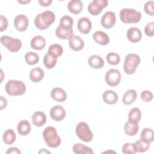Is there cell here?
<instances>
[{
  "instance_id": "43",
  "label": "cell",
  "mask_w": 154,
  "mask_h": 154,
  "mask_svg": "<svg viewBox=\"0 0 154 154\" xmlns=\"http://www.w3.org/2000/svg\"><path fill=\"white\" fill-rule=\"evenodd\" d=\"M5 153L7 154H11V153H15V154H20L22 152L21 151L17 148V147H12L9 148L6 152Z\"/></svg>"
},
{
  "instance_id": "3",
  "label": "cell",
  "mask_w": 154,
  "mask_h": 154,
  "mask_svg": "<svg viewBox=\"0 0 154 154\" xmlns=\"http://www.w3.org/2000/svg\"><path fill=\"white\" fill-rule=\"evenodd\" d=\"M120 17L123 23H135L140 21L141 13L134 8H123L120 11Z\"/></svg>"
},
{
  "instance_id": "34",
  "label": "cell",
  "mask_w": 154,
  "mask_h": 154,
  "mask_svg": "<svg viewBox=\"0 0 154 154\" xmlns=\"http://www.w3.org/2000/svg\"><path fill=\"white\" fill-rule=\"evenodd\" d=\"M134 150L136 153L144 152H146L150 147V144L147 143L142 141L141 139L136 141L134 143Z\"/></svg>"
},
{
  "instance_id": "42",
  "label": "cell",
  "mask_w": 154,
  "mask_h": 154,
  "mask_svg": "<svg viewBox=\"0 0 154 154\" xmlns=\"http://www.w3.org/2000/svg\"><path fill=\"white\" fill-rule=\"evenodd\" d=\"M8 23L7 17L3 15H0V31H3L7 29Z\"/></svg>"
},
{
  "instance_id": "35",
  "label": "cell",
  "mask_w": 154,
  "mask_h": 154,
  "mask_svg": "<svg viewBox=\"0 0 154 154\" xmlns=\"http://www.w3.org/2000/svg\"><path fill=\"white\" fill-rule=\"evenodd\" d=\"M73 24V20L72 17L68 15L62 16L60 20V26L66 28H72Z\"/></svg>"
},
{
  "instance_id": "40",
  "label": "cell",
  "mask_w": 154,
  "mask_h": 154,
  "mask_svg": "<svg viewBox=\"0 0 154 154\" xmlns=\"http://www.w3.org/2000/svg\"><path fill=\"white\" fill-rule=\"evenodd\" d=\"M144 32L147 36L153 37L154 35V22H150L146 24L144 27Z\"/></svg>"
},
{
  "instance_id": "31",
  "label": "cell",
  "mask_w": 154,
  "mask_h": 154,
  "mask_svg": "<svg viewBox=\"0 0 154 154\" xmlns=\"http://www.w3.org/2000/svg\"><path fill=\"white\" fill-rule=\"evenodd\" d=\"M139 131L138 124L132 123L129 122H126L124 125V131L128 136H134L137 134Z\"/></svg>"
},
{
  "instance_id": "18",
  "label": "cell",
  "mask_w": 154,
  "mask_h": 154,
  "mask_svg": "<svg viewBox=\"0 0 154 154\" xmlns=\"http://www.w3.org/2000/svg\"><path fill=\"white\" fill-rule=\"evenodd\" d=\"M31 121L35 126L42 127L46 122V116L42 111H36L32 114Z\"/></svg>"
},
{
  "instance_id": "46",
  "label": "cell",
  "mask_w": 154,
  "mask_h": 154,
  "mask_svg": "<svg viewBox=\"0 0 154 154\" xmlns=\"http://www.w3.org/2000/svg\"><path fill=\"white\" fill-rule=\"evenodd\" d=\"M38 153H51V152H49V151H48V150H46L45 149H42L39 152H38Z\"/></svg>"
},
{
  "instance_id": "19",
  "label": "cell",
  "mask_w": 154,
  "mask_h": 154,
  "mask_svg": "<svg viewBox=\"0 0 154 154\" xmlns=\"http://www.w3.org/2000/svg\"><path fill=\"white\" fill-rule=\"evenodd\" d=\"M88 63L91 67L94 69H101L105 64L103 59L97 55H91L88 59Z\"/></svg>"
},
{
  "instance_id": "6",
  "label": "cell",
  "mask_w": 154,
  "mask_h": 154,
  "mask_svg": "<svg viewBox=\"0 0 154 154\" xmlns=\"http://www.w3.org/2000/svg\"><path fill=\"white\" fill-rule=\"evenodd\" d=\"M75 132L76 135L84 142L88 143L93 140V134L88 125L84 122H81L78 123L76 126Z\"/></svg>"
},
{
  "instance_id": "45",
  "label": "cell",
  "mask_w": 154,
  "mask_h": 154,
  "mask_svg": "<svg viewBox=\"0 0 154 154\" xmlns=\"http://www.w3.org/2000/svg\"><path fill=\"white\" fill-rule=\"evenodd\" d=\"M1 109H3L4 108H6L7 105V100L6 98L2 96H1Z\"/></svg>"
},
{
  "instance_id": "12",
  "label": "cell",
  "mask_w": 154,
  "mask_h": 154,
  "mask_svg": "<svg viewBox=\"0 0 154 154\" xmlns=\"http://www.w3.org/2000/svg\"><path fill=\"white\" fill-rule=\"evenodd\" d=\"M49 115L53 120L60 122L65 118L66 112L62 106L55 105L51 108Z\"/></svg>"
},
{
  "instance_id": "33",
  "label": "cell",
  "mask_w": 154,
  "mask_h": 154,
  "mask_svg": "<svg viewBox=\"0 0 154 154\" xmlns=\"http://www.w3.org/2000/svg\"><path fill=\"white\" fill-rule=\"evenodd\" d=\"M25 60L29 65L36 64L40 60L38 55L34 52H28L25 55Z\"/></svg>"
},
{
  "instance_id": "44",
  "label": "cell",
  "mask_w": 154,
  "mask_h": 154,
  "mask_svg": "<svg viewBox=\"0 0 154 154\" xmlns=\"http://www.w3.org/2000/svg\"><path fill=\"white\" fill-rule=\"evenodd\" d=\"M38 2L41 6L48 7L51 5L52 1V0H38Z\"/></svg>"
},
{
  "instance_id": "16",
  "label": "cell",
  "mask_w": 154,
  "mask_h": 154,
  "mask_svg": "<svg viewBox=\"0 0 154 154\" xmlns=\"http://www.w3.org/2000/svg\"><path fill=\"white\" fill-rule=\"evenodd\" d=\"M51 98L56 102H64L67 99V93L65 90L60 87H55L51 91Z\"/></svg>"
},
{
  "instance_id": "41",
  "label": "cell",
  "mask_w": 154,
  "mask_h": 154,
  "mask_svg": "<svg viewBox=\"0 0 154 154\" xmlns=\"http://www.w3.org/2000/svg\"><path fill=\"white\" fill-rule=\"evenodd\" d=\"M153 96L152 93L149 90H144L142 91L140 96L141 99L145 102H150L153 99Z\"/></svg>"
},
{
  "instance_id": "25",
  "label": "cell",
  "mask_w": 154,
  "mask_h": 154,
  "mask_svg": "<svg viewBox=\"0 0 154 154\" xmlns=\"http://www.w3.org/2000/svg\"><path fill=\"white\" fill-rule=\"evenodd\" d=\"M31 129V126L30 123L26 120H20L17 126V130L18 133L22 136L28 135Z\"/></svg>"
},
{
  "instance_id": "32",
  "label": "cell",
  "mask_w": 154,
  "mask_h": 154,
  "mask_svg": "<svg viewBox=\"0 0 154 154\" xmlns=\"http://www.w3.org/2000/svg\"><path fill=\"white\" fill-rule=\"evenodd\" d=\"M16 138V135L14 131L11 129L6 130L2 135L3 141L7 145L13 144Z\"/></svg>"
},
{
  "instance_id": "14",
  "label": "cell",
  "mask_w": 154,
  "mask_h": 154,
  "mask_svg": "<svg viewBox=\"0 0 154 154\" xmlns=\"http://www.w3.org/2000/svg\"><path fill=\"white\" fill-rule=\"evenodd\" d=\"M77 26L81 33L83 34H87L90 32L91 29L92 24L88 18L82 17L78 20Z\"/></svg>"
},
{
  "instance_id": "10",
  "label": "cell",
  "mask_w": 154,
  "mask_h": 154,
  "mask_svg": "<svg viewBox=\"0 0 154 154\" xmlns=\"http://www.w3.org/2000/svg\"><path fill=\"white\" fill-rule=\"evenodd\" d=\"M116 14L113 11H111L105 12L100 19L101 25L106 29L113 27L116 23Z\"/></svg>"
},
{
  "instance_id": "30",
  "label": "cell",
  "mask_w": 154,
  "mask_h": 154,
  "mask_svg": "<svg viewBox=\"0 0 154 154\" xmlns=\"http://www.w3.org/2000/svg\"><path fill=\"white\" fill-rule=\"evenodd\" d=\"M73 152L76 154H93V150L83 144L76 143L73 146Z\"/></svg>"
},
{
  "instance_id": "9",
  "label": "cell",
  "mask_w": 154,
  "mask_h": 154,
  "mask_svg": "<svg viewBox=\"0 0 154 154\" xmlns=\"http://www.w3.org/2000/svg\"><path fill=\"white\" fill-rule=\"evenodd\" d=\"M107 0H93L88 5V11L93 16L99 15L103 9L107 7Z\"/></svg>"
},
{
  "instance_id": "20",
  "label": "cell",
  "mask_w": 154,
  "mask_h": 154,
  "mask_svg": "<svg viewBox=\"0 0 154 154\" xmlns=\"http://www.w3.org/2000/svg\"><path fill=\"white\" fill-rule=\"evenodd\" d=\"M102 98L105 103L109 105H113L117 102L119 97L117 93L113 90H108L104 91L102 94Z\"/></svg>"
},
{
  "instance_id": "26",
  "label": "cell",
  "mask_w": 154,
  "mask_h": 154,
  "mask_svg": "<svg viewBox=\"0 0 154 154\" xmlns=\"http://www.w3.org/2000/svg\"><path fill=\"white\" fill-rule=\"evenodd\" d=\"M137 93L136 90L134 89H130L127 90L123 94L122 97L123 103L125 105H128L132 104L137 99Z\"/></svg>"
},
{
  "instance_id": "39",
  "label": "cell",
  "mask_w": 154,
  "mask_h": 154,
  "mask_svg": "<svg viewBox=\"0 0 154 154\" xmlns=\"http://www.w3.org/2000/svg\"><path fill=\"white\" fill-rule=\"evenodd\" d=\"M153 5L154 1H149L146 2L144 6V9L145 12L150 15L153 16L154 15V10H153Z\"/></svg>"
},
{
  "instance_id": "27",
  "label": "cell",
  "mask_w": 154,
  "mask_h": 154,
  "mask_svg": "<svg viewBox=\"0 0 154 154\" xmlns=\"http://www.w3.org/2000/svg\"><path fill=\"white\" fill-rule=\"evenodd\" d=\"M141 118V110L137 107L132 108L128 113V122L134 123L138 124Z\"/></svg>"
},
{
  "instance_id": "36",
  "label": "cell",
  "mask_w": 154,
  "mask_h": 154,
  "mask_svg": "<svg viewBox=\"0 0 154 154\" xmlns=\"http://www.w3.org/2000/svg\"><path fill=\"white\" fill-rule=\"evenodd\" d=\"M106 59L108 64L115 66L119 64L120 61V57L119 54L115 52H109L106 56Z\"/></svg>"
},
{
  "instance_id": "23",
  "label": "cell",
  "mask_w": 154,
  "mask_h": 154,
  "mask_svg": "<svg viewBox=\"0 0 154 154\" xmlns=\"http://www.w3.org/2000/svg\"><path fill=\"white\" fill-rule=\"evenodd\" d=\"M73 31L72 28H66L60 26V25L56 28L55 35L59 38L66 40L69 39L73 34Z\"/></svg>"
},
{
  "instance_id": "1",
  "label": "cell",
  "mask_w": 154,
  "mask_h": 154,
  "mask_svg": "<svg viewBox=\"0 0 154 154\" xmlns=\"http://www.w3.org/2000/svg\"><path fill=\"white\" fill-rule=\"evenodd\" d=\"M55 14L52 11L46 10L35 16L34 25L37 29L45 30L55 22Z\"/></svg>"
},
{
  "instance_id": "13",
  "label": "cell",
  "mask_w": 154,
  "mask_h": 154,
  "mask_svg": "<svg viewBox=\"0 0 154 154\" xmlns=\"http://www.w3.org/2000/svg\"><path fill=\"white\" fill-rule=\"evenodd\" d=\"M69 45L71 49L75 51H79L84 48L85 43L80 36L73 35L69 39Z\"/></svg>"
},
{
  "instance_id": "17",
  "label": "cell",
  "mask_w": 154,
  "mask_h": 154,
  "mask_svg": "<svg viewBox=\"0 0 154 154\" xmlns=\"http://www.w3.org/2000/svg\"><path fill=\"white\" fill-rule=\"evenodd\" d=\"M93 38L97 44L102 46L108 45L109 43L108 35L102 31H96L93 34Z\"/></svg>"
},
{
  "instance_id": "15",
  "label": "cell",
  "mask_w": 154,
  "mask_h": 154,
  "mask_svg": "<svg viewBox=\"0 0 154 154\" xmlns=\"http://www.w3.org/2000/svg\"><path fill=\"white\" fill-rule=\"evenodd\" d=\"M126 36L129 41L132 43H137L141 40L142 33L141 30L137 27H131L128 29Z\"/></svg>"
},
{
  "instance_id": "22",
  "label": "cell",
  "mask_w": 154,
  "mask_h": 154,
  "mask_svg": "<svg viewBox=\"0 0 154 154\" xmlns=\"http://www.w3.org/2000/svg\"><path fill=\"white\" fill-rule=\"evenodd\" d=\"M30 45L31 47L35 50H42L46 46V40L42 35H36L31 39Z\"/></svg>"
},
{
  "instance_id": "37",
  "label": "cell",
  "mask_w": 154,
  "mask_h": 154,
  "mask_svg": "<svg viewBox=\"0 0 154 154\" xmlns=\"http://www.w3.org/2000/svg\"><path fill=\"white\" fill-rule=\"evenodd\" d=\"M48 52L52 54L57 57H60L63 52V47L59 44H52L49 47Z\"/></svg>"
},
{
  "instance_id": "5",
  "label": "cell",
  "mask_w": 154,
  "mask_h": 154,
  "mask_svg": "<svg viewBox=\"0 0 154 154\" xmlns=\"http://www.w3.org/2000/svg\"><path fill=\"white\" fill-rule=\"evenodd\" d=\"M141 58L136 54H129L125 58L123 63V70L128 75H132L137 70V66L140 64Z\"/></svg>"
},
{
  "instance_id": "4",
  "label": "cell",
  "mask_w": 154,
  "mask_h": 154,
  "mask_svg": "<svg viewBox=\"0 0 154 154\" xmlns=\"http://www.w3.org/2000/svg\"><path fill=\"white\" fill-rule=\"evenodd\" d=\"M5 90L10 96H20L25 93L26 86L21 81L11 79L6 83Z\"/></svg>"
},
{
  "instance_id": "38",
  "label": "cell",
  "mask_w": 154,
  "mask_h": 154,
  "mask_svg": "<svg viewBox=\"0 0 154 154\" xmlns=\"http://www.w3.org/2000/svg\"><path fill=\"white\" fill-rule=\"evenodd\" d=\"M122 152L123 153H125V154L136 153L134 150V143H125L122 146Z\"/></svg>"
},
{
  "instance_id": "28",
  "label": "cell",
  "mask_w": 154,
  "mask_h": 154,
  "mask_svg": "<svg viewBox=\"0 0 154 154\" xmlns=\"http://www.w3.org/2000/svg\"><path fill=\"white\" fill-rule=\"evenodd\" d=\"M140 139L145 143L150 144L154 140L153 130L149 128H144L141 132Z\"/></svg>"
},
{
  "instance_id": "29",
  "label": "cell",
  "mask_w": 154,
  "mask_h": 154,
  "mask_svg": "<svg viewBox=\"0 0 154 154\" xmlns=\"http://www.w3.org/2000/svg\"><path fill=\"white\" fill-rule=\"evenodd\" d=\"M57 57L52 54L48 52L43 58V64L45 67L48 69H51L55 67L57 64Z\"/></svg>"
},
{
  "instance_id": "7",
  "label": "cell",
  "mask_w": 154,
  "mask_h": 154,
  "mask_svg": "<svg viewBox=\"0 0 154 154\" xmlns=\"http://www.w3.org/2000/svg\"><path fill=\"white\" fill-rule=\"evenodd\" d=\"M1 43L11 52H18L22 47V42L20 40L8 35L1 36Z\"/></svg>"
},
{
  "instance_id": "47",
  "label": "cell",
  "mask_w": 154,
  "mask_h": 154,
  "mask_svg": "<svg viewBox=\"0 0 154 154\" xmlns=\"http://www.w3.org/2000/svg\"><path fill=\"white\" fill-rule=\"evenodd\" d=\"M31 1H17L18 2L20 3V4H26L27 3H29Z\"/></svg>"
},
{
  "instance_id": "24",
  "label": "cell",
  "mask_w": 154,
  "mask_h": 154,
  "mask_svg": "<svg viewBox=\"0 0 154 154\" xmlns=\"http://www.w3.org/2000/svg\"><path fill=\"white\" fill-rule=\"evenodd\" d=\"M43 70L38 67L32 69L29 72V79L34 82H38L42 81L44 77Z\"/></svg>"
},
{
  "instance_id": "8",
  "label": "cell",
  "mask_w": 154,
  "mask_h": 154,
  "mask_svg": "<svg viewBox=\"0 0 154 154\" xmlns=\"http://www.w3.org/2000/svg\"><path fill=\"white\" fill-rule=\"evenodd\" d=\"M105 81L111 87L118 85L121 81V73L120 71L116 69L108 70L105 75Z\"/></svg>"
},
{
  "instance_id": "21",
  "label": "cell",
  "mask_w": 154,
  "mask_h": 154,
  "mask_svg": "<svg viewBox=\"0 0 154 154\" xmlns=\"http://www.w3.org/2000/svg\"><path fill=\"white\" fill-rule=\"evenodd\" d=\"M68 10L74 14H78L83 9V3L80 0H71L67 4Z\"/></svg>"
},
{
  "instance_id": "11",
  "label": "cell",
  "mask_w": 154,
  "mask_h": 154,
  "mask_svg": "<svg viewBox=\"0 0 154 154\" xmlns=\"http://www.w3.org/2000/svg\"><path fill=\"white\" fill-rule=\"evenodd\" d=\"M15 28L20 32L26 30L29 24V20L26 16L24 14H19L16 16L13 20Z\"/></svg>"
},
{
  "instance_id": "2",
  "label": "cell",
  "mask_w": 154,
  "mask_h": 154,
  "mask_svg": "<svg viewBox=\"0 0 154 154\" xmlns=\"http://www.w3.org/2000/svg\"><path fill=\"white\" fill-rule=\"evenodd\" d=\"M43 137L47 146L51 148H56L61 144V138L53 126H48L43 130Z\"/></svg>"
}]
</instances>
